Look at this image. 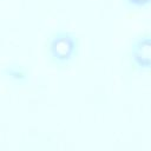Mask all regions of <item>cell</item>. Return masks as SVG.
Returning a JSON list of instances; mask_svg holds the SVG:
<instances>
[{
	"label": "cell",
	"mask_w": 151,
	"mask_h": 151,
	"mask_svg": "<svg viewBox=\"0 0 151 151\" xmlns=\"http://www.w3.org/2000/svg\"><path fill=\"white\" fill-rule=\"evenodd\" d=\"M76 39L70 33H57L50 42L51 57L59 64L67 63L76 52Z\"/></svg>",
	"instance_id": "6da1fadb"
},
{
	"label": "cell",
	"mask_w": 151,
	"mask_h": 151,
	"mask_svg": "<svg viewBox=\"0 0 151 151\" xmlns=\"http://www.w3.org/2000/svg\"><path fill=\"white\" fill-rule=\"evenodd\" d=\"M150 38L144 37L139 39L133 48H132V57L134 63L140 68H149L150 67Z\"/></svg>",
	"instance_id": "7a4b0ae2"
},
{
	"label": "cell",
	"mask_w": 151,
	"mask_h": 151,
	"mask_svg": "<svg viewBox=\"0 0 151 151\" xmlns=\"http://www.w3.org/2000/svg\"><path fill=\"white\" fill-rule=\"evenodd\" d=\"M6 72H8L11 77L17 78V79H19V78H22V77H24V73H22L19 68H13V67H11V68H7V70H6Z\"/></svg>",
	"instance_id": "3957f363"
},
{
	"label": "cell",
	"mask_w": 151,
	"mask_h": 151,
	"mask_svg": "<svg viewBox=\"0 0 151 151\" xmlns=\"http://www.w3.org/2000/svg\"><path fill=\"white\" fill-rule=\"evenodd\" d=\"M126 1L133 6H145L150 0H126Z\"/></svg>",
	"instance_id": "277c9868"
}]
</instances>
